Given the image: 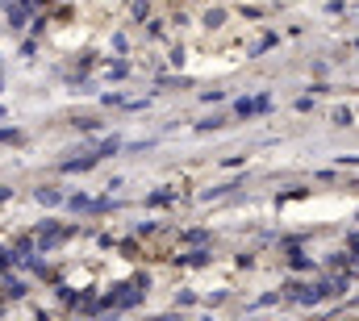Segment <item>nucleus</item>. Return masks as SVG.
Masks as SVG:
<instances>
[{
  "instance_id": "1",
  "label": "nucleus",
  "mask_w": 359,
  "mask_h": 321,
  "mask_svg": "<svg viewBox=\"0 0 359 321\" xmlns=\"http://www.w3.org/2000/svg\"><path fill=\"white\" fill-rule=\"evenodd\" d=\"M259 109H268V100H243L238 104V113H259Z\"/></svg>"
},
{
  "instance_id": "2",
  "label": "nucleus",
  "mask_w": 359,
  "mask_h": 321,
  "mask_svg": "<svg viewBox=\"0 0 359 321\" xmlns=\"http://www.w3.org/2000/svg\"><path fill=\"white\" fill-rule=\"evenodd\" d=\"M0 267H4V250H0Z\"/></svg>"
}]
</instances>
